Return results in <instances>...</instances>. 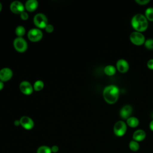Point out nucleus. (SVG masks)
Wrapping results in <instances>:
<instances>
[{
    "label": "nucleus",
    "mask_w": 153,
    "mask_h": 153,
    "mask_svg": "<svg viewBox=\"0 0 153 153\" xmlns=\"http://www.w3.org/2000/svg\"><path fill=\"white\" fill-rule=\"evenodd\" d=\"M14 124H15V126H19V125H20V121H19V120H16V121H14Z\"/></svg>",
    "instance_id": "7c9ffc66"
},
{
    "label": "nucleus",
    "mask_w": 153,
    "mask_h": 153,
    "mask_svg": "<svg viewBox=\"0 0 153 153\" xmlns=\"http://www.w3.org/2000/svg\"><path fill=\"white\" fill-rule=\"evenodd\" d=\"M149 128L151 129V131H153V120L149 123Z\"/></svg>",
    "instance_id": "c85d7f7f"
},
{
    "label": "nucleus",
    "mask_w": 153,
    "mask_h": 153,
    "mask_svg": "<svg viewBox=\"0 0 153 153\" xmlns=\"http://www.w3.org/2000/svg\"><path fill=\"white\" fill-rule=\"evenodd\" d=\"M146 133L142 129L136 130L133 134V139L136 142H141L146 137Z\"/></svg>",
    "instance_id": "4468645a"
},
{
    "label": "nucleus",
    "mask_w": 153,
    "mask_h": 153,
    "mask_svg": "<svg viewBox=\"0 0 153 153\" xmlns=\"http://www.w3.org/2000/svg\"><path fill=\"white\" fill-rule=\"evenodd\" d=\"M33 89L35 91H40L44 87V82L41 80H37L34 82L33 84Z\"/></svg>",
    "instance_id": "4be33fe9"
},
{
    "label": "nucleus",
    "mask_w": 153,
    "mask_h": 153,
    "mask_svg": "<svg viewBox=\"0 0 153 153\" xmlns=\"http://www.w3.org/2000/svg\"><path fill=\"white\" fill-rule=\"evenodd\" d=\"M10 10L11 11L17 14H20L25 10V7L23 4L19 1H14L12 2L10 4Z\"/></svg>",
    "instance_id": "6e6552de"
},
{
    "label": "nucleus",
    "mask_w": 153,
    "mask_h": 153,
    "mask_svg": "<svg viewBox=\"0 0 153 153\" xmlns=\"http://www.w3.org/2000/svg\"><path fill=\"white\" fill-rule=\"evenodd\" d=\"M114 134L118 137H121L125 134L127 131V124L123 121H118L115 123L113 128Z\"/></svg>",
    "instance_id": "7ed1b4c3"
},
{
    "label": "nucleus",
    "mask_w": 153,
    "mask_h": 153,
    "mask_svg": "<svg viewBox=\"0 0 153 153\" xmlns=\"http://www.w3.org/2000/svg\"><path fill=\"white\" fill-rule=\"evenodd\" d=\"M133 112V108L130 105H124L120 111V115L122 119L127 120L130 117Z\"/></svg>",
    "instance_id": "9b49d317"
},
{
    "label": "nucleus",
    "mask_w": 153,
    "mask_h": 153,
    "mask_svg": "<svg viewBox=\"0 0 153 153\" xmlns=\"http://www.w3.org/2000/svg\"><path fill=\"white\" fill-rule=\"evenodd\" d=\"M45 29L47 32L48 33H51L54 30V27L51 24H47V25L45 26Z\"/></svg>",
    "instance_id": "b1692460"
},
{
    "label": "nucleus",
    "mask_w": 153,
    "mask_h": 153,
    "mask_svg": "<svg viewBox=\"0 0 153 153\" xmlns=\"http://www.w3.org/2000/svg\"><path fill=\"white\" fill-rule=\"evenodd\" d=\"M117 68L121 73H126L129 69L128 63L124 59H120L117 61L116 64Z\"/></svg>",
    "instance_id": "ddd939ff"
},
{
    "label": "nucleus",
    "mask_w": 153,
    "mask_h": 153,
    "mask_svg": "<svg viewBox=\"0 0 153 153\" xmlns=\"http://www.w3.org/2000/svg\"><path fill=\"white\" fill-rule=\"evenodd\" d=\"M37 153H51V148L48 147V146L42 145L39 146L36 151Z\"/></svg>",
    "instance_id": "412c9836"
},
{
    "label": "nucleus",
    "mask_w": 153,
    "mask_h": 153,
    "mask_svg": "<svg viewBox=\"0 0 153 153\" xmlns=\"http://www.w3.org/2000/svg\"><path fill=\"white\" fill-rule=\"evenodd\" d=\"M2 4L0 2V11H1V10H2Z\"/></svg>",
    "instance_id": "2f4dec72"
},
{
    "label": "nucleus",
    "mask_w": 153,
    "mask_h": 153,
    "mask_svg": "<svg viewBox=\"0 0 153 153\" xmlns=\"http://www.w3.org/2000/svg\"><path fill=\"white\" fill-rule=\"evenodd\" d=\"M4 85V84L3 81H1V80H0V90H2V89L3 88Z\"/></svg>",
    "instance_id": "c756f323"
},
{
    "label": "nucleus",
    "mask_w": 153,
    "mask_h": 153,
    "mask_svg": "<svg viewBox=\"0 0 153 153\" xmlns=\"http://www.w3.org/2000/svg\"><path fill=\"white\" fill-rule=\"evenodd\" d=\"M25 28L23 26H18L16 27L15 29L16 34L18 36V37H22L25 33Z\"/></svg>",
    "instance_id": "6ab92c4d"
},
{
    "label": "nucleus",
    "mask_w": 153,
    "mask_h": 153,
    "mask_svg": "<svg viewBox=\"0 0 153 153\" xmlns=\"http://www.w3.org/2000/svg\"><path fill=\"white\" fill-rule=\"evenodd\" d=\"M128 146H129V148L130 149V150L133 151V152L137 151L139 149V148H140V145H139V142H136L134 140H132L129 142Z\"/></svg>",
    "instance_id": "a211bd4d"
},
{
    "label": "nucleus",
    "mask_w": 153,
    "mask_h": 153,
    "mask_svg": "<svg viewBox=\"0 0 153 153\" xmlns=\"http://www.w3.org/2000/svg\"><path fill=\"white\" fill-rule=\"evenodd\" d=\"M13 45L15 49L20 53L25 51L27 48L26 41L22 37H17L13 41Z\"/></svg>",
    "instance_id": "423d86ee"
},
{
    "label": "nucleus",
    "mask_w": 153,
    "mask_h": 153,
    "mask_svg": "<svg viewBox=\"0 0 153 153\" xmlns=\"http://www.w3.org/2000/svg\"><path fill=\"white\" fill-rule=\"evenodd\" d=\"M51 150L52 152H57L59 151V147L56 145H54L51 148Z\"/></svg>",
    "instance_id": "cd10ccee"
},
{
    "label": "nucleus",
    "mask_w": 153,
    "mask_h": 153,
    "mask_svg": "<svg viewBox=\"0 0 153 153\" xmlns=\"http://www.w3.org/2000/svg\"><path fill=\"white\" fill-rule=\"evenodd\" d=\"M20 89L23 94L29 95L33 92V87L29 81H23L20 84Z\"/></svg>",
    "instance_id": "9d476101"
},
{
    "label": "nucleus",
    "mask_w": 153,
    "mask_h": 153,
    "mask_svg": "<svg viewBox=\"0 0 153 153\" xmlns=\"http://www.w3.org/2000/svg\"><path fill=\"white\" fill-rule=\"evenodd\" d=\"M20 16L21 19H22V20H27V19H28V17H29L28 14H27L26 12H25V11H24L23 12H22V13L20 14Z\"/></svg>",
    "instance_id": "393cba45"
},
{
    "label": "nucleus",
    "mask_w": 153,
    "mask_h": 153,
    "mask_svg": "<svg viewBox=\"0 0 153 153\" xmlns=\"http://www.w3.org/2000/svg\"><path fill=\"white\" fill-rule=\"evenodd\" d=\"M136 2L141 5H146V4L149 3L150 2L149 0H136Z\"/></svg>",
    "instance_id": "a878e982"
},
{
    "label": "nucleus",
    "mask_w": 153,
    "mask_h": 153,
    "mask_svg": "<svg viewBox=\"0 0 153 153\" xmlns=\"http://www.w3.org/2000/svg\"><path fill=\"white\" fill-rule=\"evenodd\" d=\"M13 76V71L9 68H4L0 70V80L2 81H8Z\"/></svg>",
    "instance_id": "f8f14e48"
},
{
    "label": "nucleus",
    "mask_w": 153,
    "mask_h": 153,
    "mask_svg": "<svg viewBox=\"0 0 153 153\" xmlns=\"http://www.w3.org/2000/svg\"><path fill=\"white\" fill-rule=\"evenodd\" d=\"M130 41L134 45H141L145 42V36L141 33L137 31L133 32L130 35Z\"/></svg>",
    "instance_id": "39448f33"
},
{
    "label": "nucleus",
    "mask_w": 153,
    "mask_h": 153,
    "mask_svg": "<svg viewBox=\"0 0 153 153\" xmlns=\"http://www.w3.org/2000/svg\"><path fill=\"white\" fill-rule=\"evenodd\" d=\"M20 125L26 130L32 129L33 127L34 123L32 118L27 116H23L19 120Z\"/></svg>",
    "instance_id": "1a4fd4ad"
},
{
    "label": "nucleus",
    "mask_w": 153,
    "mask_h": 153,
    "mask_svg": "<svg viewBox=\"0 0 153 153\" xmlns=\"http://www.w3.org/2000/svg\"><path fill=\"white\" fill-rule=\"evenodd\" d=\"M127 124L131 128H135L139 126V121L135 117H130L127 120Z\"/></svg>",
    "instance_id": "dca6fc26"
},
{
    "label": "nucleus",
    "mask_w": 153,
    "mask_h": 153,
    "mask_svg": "<svg viewBox=\"0 0 153 153\" xmlns=\"http://www.w3.org/2000/svg\"><path fill=\"white\" fill-rule=\"evenodd\" d=\"M120 95L119 88L115 85H109L106 86L103 91V96L105 100L109 103H115Z\"/></svg>",
    "instance_id": "f257e3e1"
},
{
    "label": "nucleus",
    "mask_w": 153,
    "mask_h": 153,
    "mask_svg": "<svg viewBox=\"0 0 153 153\" xmlns=\"http://www.w3.org/2000/svg\"><path fill=\"white\" fill-rule=\"evenodd\" d=\"M33 22L38 28H45L48 24L47 17L43 13H38L33 17Z\"/></svg>",
    "instance_id": "20e7f679"
},
{
    "label": "nucleus",
    "mask_w": 153,
    "mask_h": 153,
    "mask_svg": "<svg viewBox=\"0 0 153 153\" xmlns=\"http://www.w3.org/2000/svg\"><path fill=\"white\" fill-rule=\"evenodd\" d=\"M42 32L38 28H32L27 33V36L29 40L33 42L39 41L42 38Z\"/></svg>",
    "instance_id": "0eeeda50"
},
{
    "label": "nucleus",
    "mask_w": 153,
    "mask_h": 153,
    "mask_svg": "<svg viewBox=\"0 0 153 153\" xmlns=\"http://www.w3.org/2000/svg\"><path fill=\"white\" fill-rule=\"evenodd\" d=\"M131 24L132 27L139 32H144L148 27V20L142 14H136L131 19Z\"/></svg>",
    "instance_id": "f03ea898"
},
{
    "label": "nucleus",
    "mask_w": 153,
    "mask_h": 153,
    "mask_svg": "<svg viewBox=\"0 0 153 153\" xmlns=\"http://www.w3.org/2000/svg\"><path fill=\"white\" fill-rule=\"evenodd\" d=\"M147 67L150 69L153 70V59H150L147 62Z\"/></svg>",
    "instance_id": "bb28decb"
},
{
    "label": "nucleus",
    "mask_w": 153,
    "mask_h": 153,
    "mask_svg": "<svg viewBox=\"0 0 153 153\" xmlns=\"http://www.w3.org/2000/svg\"><path fill=\"white\" fill-rule=\"evenodd\" d=\"M145 17L149 21H153V8L149 7L145 11Z\"/></svg>",
    "instance_id": "aec40b11"
},
{
    "label": "nucleus",
    "mask_w": 153,
    "mask_h": 153,
    "mask_svg": "<svg viewBox=\"0 0 153 153\" xmlns=\"http://www.w3.org/2000/svg\"><path fill=\"white\" fill-rule=\"evenodd\" d=\"M38 5V2L36 0H27L25 3V8L29 11H35Z\"/></svg>",
    "instance_id": "2eb2a0df"
},
{
    "label": "nucleus",
    "mask_w": 153,
    "mask_h": 153,
    "mask_svg": "<svg viewBox=\"0 0 153 153\" xmlns=\"http://www.w3.org/2000/svg\"><path fill=\"white\" fill-rule=\"evenodd\" d=\"M104 72L108 76H112L116 73V68L113 65H107L104 68Z\"/></svg>",
    "instance_id": "f3484780"
},
{
    "label": "nucleus",
    "mask_w": 153,
    "mask_h": 153,
    "mask_svg": "<svg viewBox=\"0 0 153 153\" xmlns=\"http://www.w3.org/2000/svg\"><path fill=\"white\" fill-rule=\"evenodd\" d=\"M145 47L148 50H152L153 49V39H148L145 41Z\"/></svg>",
    "instance_id": "5701e85b"
}]
</instances>
